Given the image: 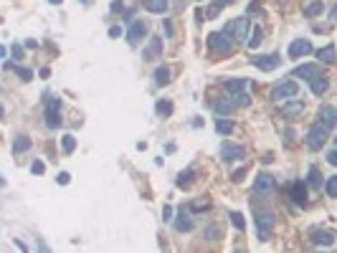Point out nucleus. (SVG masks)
Returning <instances> with one entry per match:
<instances>
[{
  "label": "nucleus",
  "instance_id": "nucleus-1",
  "mask_svg": "<svg viewBox=\"0 0 337 253\" xmlns=\"http://www.w3.org/2000/svg\"><path fill=\"white\" fill-rule=\"evenodd\" d=\"M297 94H299V84H297L294 79L279 81V84H274V89H271V99H274V102H289V99H294Z\"/></svg>",
  "mask_w": 337,
  "mask_h": 253
},
{
  "label": "nucleus",
  "instance_id": "nucleus-2",
  "mask_svg": "<svg viewBox=\"0 0 337 253\" xmlns=\"http://www.w3.org/2000/svg\"><path fill=\"white\" fill-rule=\"evenodd\" d=\"M304 139H307V147L317 152V149H322V147H325V142L330 139V129L322 124V122H317V124L309 127V132H307V137H304Z\"/></svg>",
  "mask_w": 337,
  "mask_h": 253
},
{
  "label": "nucleus",
  "instance_id": "nucleus-3",
  "mask_svg": "<svg viewBox=\"0 0 337 253\" xmlns=\"http://www.w3.org/2000/svg\"><path fill=\"white\" fill-rule=\"evenodd\" d=\"M223 33L231 38V41H244L246 33H249V20L246 18H233L223 26Z\"/></svg>",
  "mask_w": 337,
  "mask_h": 253
},
{
  "label": "nucleus",
  "instance_id": "nucleus-4",
  "mask_svg": "<svg viewBox=\"0 0 337 253\" xmlns=\"http://www.w3.org/2000/svg\"><path fill=\"white\" fill-rule=\"evenodd\" d=\"M256 231L261 241H269L274 233V213L271 210H259L256 213Z\"/></svg>",
  "mask_w": 337,
  "mask_h": 253
},
{
  "label": "nucleus",
  "instance_id": "nucleus-5",
  "mask_svg": "<svg viewBox=\"0 0 337 253\" xmlns=\"http://www.w3.org/2000/svg\"><path fill=\"white\" fill-rule=\"evenodd\" d=\"M208 48L213 51V54H231L233 51V43H231V38L226 36V33H210L208 36Z\"/></svg>",
  "mask_w": 337,
  "mask_h": 253
},
{
  "label": "nucleus",
  "instance_id": "nucleus-6",
  "mask_svg": "<svg viewBox=\"0 0 337 253\" xmlns=\"http://www.w3.org/2000/svg\"><path fill=\"white\" fill-rule=\"evenodd\" d=\"M46 124L51 129L61 124V99H56V96L46 102Z\"/></svg>",
  "mask_w": 337,
  "mask_h": 253
},
{
  "label": "nucleus",
  "instance_id": "nucleus-7",
  "mask_svg": "<svg viewBox=\"0 0 337 253\" xmlns=\"http://www.w3.org/2000/svg\"><path fill=\"white\" fill-rule=\"evenodd\" d=\"M274 188H276V180H274V175H269V172H261L254 180V192L256 195H269V192H274Z\"/></svg>",
  "mask_w": 337,
  "mask_h": 253
},
{
  "label": "nucleus",
  "instance_id": "nucleus-8",
  "mask_svg": "<svg viewBox=\"0 0 337 253\" xmlns=\"http://www.w3.org/2000/svg\"><path fill=\"white\" fill-rule=\"evenodd\" d=\"M307 54H312V43H309L307 38L292 41V46H289V59H292V61H297V59H302V56H307Z\"/></svg>",
  "mask_w": 337,
  "mask_h": 253
},
{
  "label": "nucleus",
  "instance_id": "nucleus-9",
  "mask_svg": "<svg viewBox=\"0 0 337 253\" xmlns=\"http://www.w3.org/2000/svg\"><path fill=\"white\" fill-rule=\"evenodd\" d=\"M145 33H147L145 23H142V20H132L130 28H127V41H130V46H137V43L145 38Z\"/></svg>",
  "mask_w": 337,
  "mask_h": 253
},
{
  "label": "nucleus",
  "instance_id": "nucleus-10",
  "mask_svg": "<svg viewBox=\"0 0 337 253\" xmlns=\"http://www.w3.org/2000/svg\"><path fill=\"white\" fill-rule=\"evenodd\" d=\"M221 155H223V160H226V162H236V160H244V147L231 144V142H223Z\"/></svg>",
  "mask_w": 337,
  "mask_h": 253
},
{
  "label": "nucleus",
  "instance_id": "nucleus-11",
  "mask_svg": "<svg viewBox=\"0 0 337 253\" xmlns=\"http://www.w3.org/2000/svg\"><path fill=\"white\" fill-rule=\"evenodd\" d=\"M281 114L284 117H299V114H304V102H299V99H289V102H284L281 104Z\"/></svg>",
  "mask_w": 337,
  "mask_h": 253
},
{
  "label": "nucleus",
  "instance_id": "nucleus-12",
  "mask_svg": "<svg viewBox=\"0 0 337 253\" xmlns=\"http://www.w3.org/2000/svg\"><path fill=\"white\" fill-rule=\"evenodd\" d=\"M236 107H238V104H236V99H233V96H226V99H218V102L213 104V112H215V114H221V117H228Z\"/></svg>",
  "mask_w": 337,
  "mask_h": 253
},
{
  "label": "nucleus",
  "instance_id": "nucleus-13",
  "mask_svg": "<svg viewBox=\"0 0 337 253\" xmlns=\"http://www.w3.org/2000/svg\"><path fill=\"white\" fill-rule=\"evenodd\" d=\"M173 225H175V231H178V233L190 231V228H193V220H190V208H180V210H178V220H175Z\"/></svg>",
  "mask_w": 337,
  "mask_h": 253
},
{
  "label": "nucleus",
  "instance_id": "nucleus-14",
  "mask_svg": "<svg viewBox=\"0 0 337 253\" xmlns=\"http://www.w3.org/2000/svg\"><path fill=\"white\" fill-rule=\"evenodd\" d=\"M162 56V38L160 36H152L150 43H147V51H145V59L152 61V59H160Z\"/></svg>",
  "mask_w": 337,
  "mask_h": 253
},
{
  "label": "nucleus",
  "instance_id": "nucleus-15",
  "mask_svg": "<svg viewBox=\"0 0 337 253\" xmlns=\"http://www.w3.org/2000/svg\"><path fill=\"white\" fill-rule=\"evenodd\" d=\"M292 76H297V79H307V81H312L315 76H320V66L317 63H304V66H299V68H294V73Z\"/></svg>",
  "mask_w": 337,
  "mask_h": 253
},
{
  "label": "nucleus",
  "instance_id": "nucleus-16",
  "mask_svg": "<svg viewBox=\"0 0 337 253\" xmlns=\"http://www.w3.org/2000/svg\"><path fill=\"white\" fill-rule=\"evenodd\" d=\"M254 63H256V68H261V71H274V68L281 63V59H279L276 54H269V56H256Z\"/></svg>",
  "mask_w": 337,
  "mask_h": 253
},
{
  "label": "nucleus",
  "instance_id": "nucleus-17",
  "mask_svg": "<svg viewBox=\"0 0 337 253\" xmlns=\"http://www.w3.org/2000/svg\"><path fill=\"white\" fill-rule=\"evenodd\" d=\"M312 243H315V246H332V243H335V236H332L330 231L315 228V231H312Z\"/></svg>",
  "mask_w": 337,
  "mask_h": 253
},
{
  "label": "nucleus",
  "instance_id": "nucleus-18",
  "mask_svg": "<svg viewBox=\"0 0 337 253\" xmlns=\"http://www.w3.org/2000/svg\"><path fill=\"white\" fill-rule=\"evenodd\" d=\"M292 200H294L297 205H307V183H304V180H297V183L292 185Z\"/></svg>",
  "mask_w": 337,
  "mask_h": 253
},
{
  "label": "nucleus",
  "instance_id": "nucleus-19",
  "mask_svg": "<svg viewBox=\"0 0 337 253\" xmlns=\"http://www.w3.org/2000/svg\"><path fill=\"white\" fill-rule=\"evenodd\" d=\"M223 89L228 94H244L249 89V81L246 79H228V81H223Z\"/></svg>",
  "mask_w": 337,
  "mask_h": 253
},
{
  "label": "nucleus",
  "instance_id": "nucleus-20",
  "mask_svg": "<svg viewBox=\"0 0 337 253\" xmlns=\"http://www.w3.org/2000/svg\"><path fill=\"white\" fill-rule=\"evenodd\" d=\"M320 122L327 127V129H332L337 124V109L335 107H322L320 109Z\"/></svg>",
  "mask_w": 337,
  "mask_h": 253
},
{
  "label": "nucleus",
  "instance_id": "nucleus-21",
  "mask_svg": "<svg viewBox=\"0 0 337 253\" xmlns=\"http://www.w3.org/2000/svg\"><path fill=\"white\" fill-rule=\"evenodd\" d=\"M327 86H330V81H327L325 76H315V79L309 81V89H312V94H317V96H320V94H325V91H327Z\"/></svg>",
  "mask_w": 337,
  "mask_h": 253
},
{
  "label": "nucleus",
  "instance_id": "nucleus-22",
  "mask_svg": "<svg viewBox=\"0 0 337 253\" xmlns=\"http://www.w3.org/2000/svg\"><path fill=\"white\" fill-rule=\"evenodd\" d=\"M261 38H264V31H261V26H254V31H251V38H249V48H251V51H256V48L261 46Z\"/></svg>",
  "mask_w": 337,
  "mask_h": 253
},
{
  "label": "nucleus",
  "instance_id": "nucleus-23",
  "mask_svg": "<svg viewBox=\"0 0 337 253\" xmlns=\"http://www.w3.org/2000/svg\"><path fill=\"white\" fill-rule=\"evenodd\" d=\"M155 84H157V86H167V84H170V68H167V66H160V68L155 71Z\"/></svg>",
  "mask_w": 337,
  "mask_h": 253
},
{
  "label": "nucleus",
  "instance_id": "nucleus-24",
  "mask_svg": "<svg viewBox=\"0 0 337 253\" xmlns=\"http://www.w3.org/2000/svg\"><path fill=\"white\" fill-rule=\"evenodd\" d=\"M193 178H196V170L190 167V170H185V172H180V175H178L175 185H178V188H188V185L193 183Z\"/></svg>",
  "mask_w": 337,
  "mask_h": 253
},
{
  "label": "nucleus",
  "instance_id": "nucleus-25",
  "mask_svg": "<svg viewBox=\"0 0 337 253\" xmlns=\"http://www.w3.org/2000/svg\"><path fill=\"white\" fill-rule=\"evenodd\" d=\"M317 59L320 61H325V63H335V46H325V48H320L317 51Z\"/></svg>",
  "mask_w": 337,
  "mask_h": 253
},
{
  "label": "nucleus",
  "instance_id": "nucleus-26",
  "mask_svg": "<svg viewBox=\"0 0 337 253\" xmlns=\"http://www.w3.org/2000/svg\"><path fill=\"white\" fill-rule=\"evenodd\" d=\"M145 8H147L150 13H165L167 0H145Z\"/></svg>",
  "mask_w": 337,
  "mask_h": 253
},
{
  "label": "nucleus",
  "instance_id": "nucleus-27",
  "mask_svg": "<svg viewBox=\"0 0 337 253\" xmlns=\"http://www.w3.org/2000/svg\"><path fill=\"white\" fill-rule=\"evenodd\" d=\"M155 109H157V114H160V117H170V114H173V102L160 99V102L155 104Z\"/></svg>",
  "mask_w": 337,
  "mask_h": 253
},
{
  "label": "nucleus",
  "instance_id": "nucleus-28",
  "mask_svg": "<svg viewBox=\"0 0 337 253\" xmlns=\"http://www.w3.org/2000/svg\"><path fill=\"white\" fill-rule=\"evenodd\" d=\"M13 149H15V152H26V149H31V139H28L26 134H18L15 142H13Z\"/></svg>",
  "mask_w": 337,
  "mask_h": 253
},
{
  "label": "nucleus",
  "instance_id": "nucleus-29",
  "mask_svg": "<svg viewBox=\"0 0 337 253\" xmlns=\"http://www.w3.org/2000/svg\"><path fill=\"white\" fill-rule=\"evenodd\" d=\"M233 129H236V124H233L231 119H218V122H215V132H218V134H231Z\"/></svg>",
  "mask_w": 337,
  "mask_h": 253
},
{
  "label": "nucleus",
  "instance_id": "nucleus-30",
  "mask_svg": "<svg viewBox=\"0 0 337 253\" xmlns=\"http://www.w3.org/2000/svg\"><path fill=\"white\" fill-rule=\"evenodd\" d=\"M317 13H322V3H320V0H312L309 5H304V15H307V18H315Z\"/></svg>",
  "mask_w": 337,
  "mask_h": 253
},
{
  "label": "nucleus",
  "instance_id": "nucleus-31",
  "mask_svg": "<svg viewBox=\"0 0 337 253\" xmlns=\"http://www.w3.org/2000/svg\"><path fill=\"white\" fill-rule=\"evenodd\" d=\"M312 188H322V178H320V170L317 167H309V180H307Z\"/></svg>",
  "mask_w": 337,
  "mask_h": 253
},
{
  "label": "nucleus",
  "instance_id": "nucleus-32",
  "mask_svg": "<svg viewBox=\"0 0 337 253\" xmlns=\"http://www.w3.org/2000/svg\"><path fill=\"white\" fill-rule=\"evenodd\" d=\"M325 192H327L330 197H337V175H332V178L325 183Z\"/></svg>",
  "mask_w": 337,
  "mask_h": 253
},
{
  "label": "nucleus",
  "instance_id": "nucleus-33",
  "mask_svg": "<svg viewBox=\"0 0 337 253\" xmlns=\"http://www.w3.org/2000/svg\"><path fill=\"white\" fill-rule=\"evenodd\" d=\"M231 223H233L236 231H244V228H246V220H244L241 213H231Z\"/></svg>",
  "mask_w": 337,
  "mask_h": 253
},
{
  "label": "nucleus",
  "instance_id": "nucleus-34",
  "mask_svg": "<svg viewBox=\"0 0 337 253\" xmlns=\"http://www.w3.org/2000/svg\"><path fill=\"white\" fill-rule=\"evenodd\" d=\"M74 149H76V137L74 134H64V152L71 155Z\"/></svg>",
  "mask_w": 337,
  "mask_h": 253
},
{
  "label": "nucleus",
  "instance_id": "nucleus-35",
  "mask_svg": "<svg viewBox=\"0 0 337 253\" xmlns=\"http://www.w3.org/2000/svg\"><path fill=\"white\" fill-rule=\"evenodd\" d=\"M31 172H33V175H43V172H46V165H43L41 160H36V162L31 165Z\"/></svg>",
  "mask_w": 337,
  "mask_h": 253
},
{
  "label": "nucleus",
  "instance_id": "nucleus-36",
  "mask_svg": "<svg viewBox=\"0 0 337 253\" xmlns=\"http://www.w3.org/2000/svg\"><path fill=\"white\" fill-rule=\"evenodd\" d=\"M18 76H20L23 81H31V79H33V71H31V68H20V66H18Z\"/></svg>",
  "mask_w": 337,
  "mask_h": 253
},
{
  "label": "nucleus",
  "instance_id": "nucleus-37",
  "mask_svg": "<svg viewBox=\"0 0 337 253\" xmlns=\"http://www.w3.org/2000/svg\"><path fill=\"white\" fill-rule=\"evenodd\" d=\"M109 10H112V13H122V10H125V3H122V0H114V3L109 5Z\"/></svg>",
  "mask_w": 337,
  "mask_h": 253
},
{
  "label": "nucleus",
  "instance_id": "nucleus-38",
  "mask_svg": "<svg viewBox=\"0 0 337 253\" xmlns=\"http://www.w3.org/2000/svg\"><path fill=\"white\" fill-rule=\"evenodd\" d=\"M208 208H210V203H208V200H198L190 210H208Z\"/></svg>",
  "mask_w": 337,
  "mask_h": 253
},
{
  "label": "nucleus",
  "instance_id": "nucleus-39",
  "mask_svg": "<svg viewBox=\"0 0 337 253\" xmlns=\"http://www.w3.org/2000/svg\"><path fill=\"white\" fill-rule=\"evenodd\" d=\"M68 180H71V175H68V172H59V178H56V183H59V185H68Z\"/></svg>",
  "mask_w": 337,
  "mask_h": 253
},
{
  "label": "nucleus",
  "instance_id": "nucleus-40",
  "mask_svg": "<svg viewBox=\"0 0 337 253\" xmlns=\"http://www.w3.org/2000/svg\"><path fill=\"white\" fill-rule=\"evenodd\" d=\"M109 36H112V38H119V36H122V28H119V26H112V28H109Z\"/></svg>",
  "mask_w": 337,
  "mask_h": 253
},
{
  "label": "nucleus",
  "instance_id": "nucleus-41",
  "mask_svg": "<svg viewBox=\"0 0 337 253\" xmlns=\"http://www.w3.org/2000/svg\"><path fill=\"white\" fill-rule=\"evenodd\" d=\"M327 162H330V165H335V167H337V149H332V152L327 155Z\"/></svg>",
  "mask_w": 337,
  "mask_h": 253
},
{
  "label": "nucleus",
  "instance_id": "nucleus-42",
  "mask_svg": "<svg viewBox=\"0 0 337 253\" xmlns=\"http://www.w3.org/2000/svg\"><path fill=\"white\" fill-rule=\"evenodd\" d=\"M13 54H15V59H18V61L23 59V48H20V46H13Z\"/></svg>",
  "mask_w": 337,
  "mask_h": 253
},
{
  "label": "nucleus",
  "instance_id": "nucleus-43",
  "mask_svg": "<svg viewBox=\"0 0 337 253\" xmlns=\"http://www.w3.org/2000/svg\"><path fill=\"white\" fill-rule=\"evenodd\" d=\"M233 180L241 183V180H244V170H236V172H233Z\"/></svg>",
  "mask_w": 337,
  "mask_h": 253
},
{
  "label": "nucleus",
  "instance_id": "nucleus-44",
  "mask_svg": "<svg viewBox=\"0 0 337 253\" xmlns=\"http://www.w3.org/2000/svg\"><path fill=\"white\" fill-rule=\"evenodd\" d=\"M213 3H215V5H221V8H223V5H231V3H233V0H213Z\"/></svg>",
  "mask_w": 337,
  "mask_h": 253
},
{
  "label": "nucleus",
  "instance_id": "nucleus-45",
  "mask_svg": "<svg viewBox=\"0 0 337 253\" xmlns=\"http://www.w3.org/2000/svg\"><path fill=\"white\" fill-rule=\"evenodd\" d=\"M330 20H337V5L332 8V13H330Z\"/></svg>",
  "mask_w": 337,
  "mask_h": 253
},
{
  "label": "nucleus",
  "instance_id": "nucleus-46",
  "mask_svg": "<svg viewBox=\"0 0 337 253\" xmlns=\"http://www.w3.org/2000/svg\"><path fill=\"white\" fill-rule=\"evenodd\" d=\"M49 3H51V5H59V3H61V0H49Z\"/></svg>",
  "mask_w": 337,
  "mask_h": 253
},
{
  "label": "nucleus",
  "instance_id": "nucleus-47",
  "mask_svg": "<svg viewBox=\"0 0 337 253\" xmlns=\"http://www.w3.org/2000/svg\"><path fill=\"white\" fill-rule=\"evenodd\" d=\"M84 3H86V5H91V0H84Z\"/></svg>",
  "mask_w": 337,
  "mask_h": 253
},
{
  "label": "nucleus",
  "instance_id": "nucleus-48",
  "mask_svg": "<svg viewBox=\"0 0 337 253\" xmlns=\"http://www.w3.org/2000/svg\"><path fill=\"white\" fill-rule=\"evenodd\" d=\"M335 139H337V137H335Z\"/></svg>",
  "mask_w": 337,
  "mask_h": 253
}]
</instances>
